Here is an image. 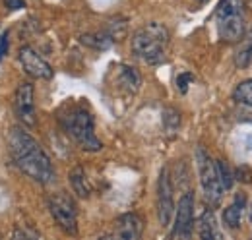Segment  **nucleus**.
Masks as SVG:
<instances>
[{
	"label": "nucleus",
	"mask_w": 252,
	"mask_h": 240,
	"mask_svg": "<svg viewBox=\"0 0 252 240\" xmlns=\"http://www.w3.org/2000/svg\"><path fill=\"white\" fill-rule=\"evenodd\" d=\"M10 155L16 167L32 180L39 184H53L57 180V171L39 142L24 128H12L8 136Z\"/></svg>",
	"instance_id": "obj_1"
},
{
	"label": "nucleus",
	"mask_w": 252,
	"mask_h": 240,
	"mask_svg": "<svg viewBox=\"0 0 252 240\" xmlns=\"http://www.w3.org/2000/svg\"><path fill=\"white\" fill-rule=\"evenodd\" d=\"M169 47V30L163 24H148L132 37V53L146 64H161Z\"/></svg>",
	"instance_id": "obj_2"
},
{
	"label": "nucleus",
	"mask_w": 252,
	"mask_h": 240,
	"mask_svg": "<svg viewBox=\"0 0 252 240\" xmlns=\"http://www.w3.org/2000/svg\"><path fill=\"white\" fill-rule=\"evenodd\" d=\"M61 124L64 130L72 136V140L86 151H101L103 144L95 136V122L94 115L86 107H70L63 117Z\"/></svg>",
	"instance_id": "obj_3"
},
{
	"label": "nucleus",
	"mask_w": 252,
	"mask_h": 240,
	"mask_svg": "<svg viewBox=\"0 0 252 240\" xmlns=\"http://www.w3.org/2000/svg\"><path fill=\"white\" fill-rule=\"evenodd\" d=\"M216 24L220 39L227 43L243 41L247 33V18L243 0H221L216 8Z\"/></svg>",
	"instance_id": "obj_4"
},
{
	"label": "nucleus",
	"mask_w": 252,
	"mask_h": 240,
	"mask_svg": "<svg viewBox=\"0 0 252 240\" xmlns=\"http://www.w3.org/2000/svg\"><path fill=\"white\" fill-rule=\"evenodd\" d=\"M196 169H198L200 184H202V190H204V196H206L208 204L210 206H220L225 190L221 186L218 163L210 157V153L204 150L202 146L196 148Z\"/></svg>",
	"instance_id": "obj_5"
},
{
	"label": "nucleus",
	"mask_w": 252,
	"mask_h": 240,
	"mask_svg": "<svg viewBox=\"0 0 252 240\" xmlns=\"http://www.w3.org/2000/svg\"><path fill=\"white\" fill-rule=\"evenodd\" d=\"M49 211L55 219V223L63 229L66 235H78V211L76 204L66 194H55L49 198Z\"/></svg>",
	"instance_id": "obj_6"
},
{
	"label": "nucleus",
	"mask_w": 252,
	"mask_h": 240,
	"mask_svg": "<svg viewBox=\"0 0 252 240\" xmlns=\"http://www.w3.org/2000/svg\"><path fill=\"white\" fill-rule=\"evenodd\" d=\"M175 225L171 231L173 239H190L194 229V196L187 192L181 196L179 204L175 206Z\"/></svg>",
	"instance_id": "obj_7"
},
{
	"label": "nucleus",
	"mask_w": 252,
	"mask_h": 240,
	"mask_svg": "<svg viewBox=\"0 0 252 240\" xmlns=\"http://www.w3.org/2000/svg\"><path fill=\"white\" fill-rule=\"evenodd\" d=\"M14 111L16 117L22 120L26 126H35L37 115H35V90L30 82H24L18 86L14 93Z\"/></svg>",
	"instance_id": "obj_8"
},
{
	"label": "nucleus",
	"mask_w": 252,
	"mask_h": 240,
	"mask_svg": "<svg viewBox=\"0 0 252 240\" xmlns=\"http://www.w3.org/2000/svg\"><path fill=\"white\" fill-rule=\"evenodd\" d=\"M175 213V202H173V186L169 179L167 167L161 169V175L158 180V215L161 227H169Z\"/></svg>",
	"instance_id": "obj_9"
},
{
	"label": "nucleus",
	"mask_w": 252,
	"mask_h": 240,
	"mask_svg": "<svg viewBox=\"0 0 252 240\" xmlns=\"http://www.w3.org/2000/svg\"><path fill=\"white\" fill-rule=\"evenodd\" d=\"M18 59H20V64H22L24 72L28 76L35 78V80H51L53 74H55L51 64L45 59H41L32 47H22Z\"/></svg>",
	"instance_id": "obj_10"
},
{
	"label": "nucleus",
	"mask_w": 252,
	"mask_h": 240,
	"mask_svg": "<svg viewBox=\"0 0 252 240\" xmlns=\"http://www.w3.org/2000/svg\"><path fill=\"white\" fill-rule=\"evenodd\" d=\"M144 233V221L136 213H125L115 221V237L125 240H138Z\"/></svg>",
	"instance_id": "obj_11"
},
{
	"label": "nucleus",
	"mask_w": 252,
	"mask_h": 240,
	"mask_svg": "<svg viewBox=\"0 0 252 240\" xmlns=\"http://www.w3.org/2000/svg\"><path fill=\"white\" fill-rule=\"evenodd\" d=\"M245 210H247V198H245V194H237L233 204L223 210V225L227 229L237 231L241 227V219H243Z\"/></svg>",
	"instance_id": "obj_12"
},
{
	"label": "nucleus",
	"mask_w": 252,
	"mask_h": 240,
	"mask_svg": "<svg viewBox=\"0 0 252 240\" xmlns=\"http://www.w3.org/2000/svg\"><path fill=\"white\" fill-rule=\"evenodd\" d=\"M68 180H70V186L74 190L76 196L80 198H88L92 194V188H90V182H88V177H86V171L82 167H74L68 175Z\"/></svg>",
	"instance_id": "obj_13"
},
{
	"label": "nucleus",
	"mask_w": 252,
	"mask_h": 240,
	"mask_svg": "<svg viewBox=\"0 0 252 240\" xmlns=\"http://www.w3.org/2000/svg\"><path fill=\"white\" fill-rule=\"evenodd\" d=\"M200 237L206 240L221 239L220 227H218V219L212 210H206L200 217Z\"/></svg>",
	"instance_id": "obj_14"
},
{
	"label": "nucleus",
	"mask_w": 252,
	"mask_h": 240,
	"mask_svg": "<svg viewBox=\"0 0 252 240\" xmlns=\"http://www.w3.org/2000/svg\"><path fill=\"white\" fill-rule=\"evenodd\" d=\"M115 41H117V35H115L113 31H99V33H92V35H84V37H82V43H84V45L99 49V51L109 49Z\"/></svg>",
	"instance_id": "obj_15"
},
{
	"label": "nucleus",
	"mask_w": 252,
	"mask_h": 240,
	"mask_svg": "<svg viewBox=\"0 0 252 240\" xmlns=\"http://www.w3.org/2000/svg\"><path fill=\"white\" fill-rule=\"evenodd\" d=\"M245 45L241 47V51L237 53V66L239 68H247L252 60V30L249 33H245Z\"/></svg>",
	"instance_id": "obj_16"
},
{
	"label": "nucleus",
	"mask_w": 252,
	"mask_h": 240,
	"mask_svg": "<svg viewBox=\"0 0 252 240\" xmlns=\"http://www.w3.org/2000/svg\"><path fill=\"white\" fill-rule=\"evenodd\" d=\"M233 99L243 103V105H247V107H252V80L241 82L233 91Z\"/></svg>",
	"instance_id": "obj_17"
},
{
	"label": "nucleus",
	"mask_w": 252,
	"mask_h": 240,
	"mask_svg": "<svg viewBox=\"0 0 252 240\" xmlns=\"http://www.w3.org/2000/svg\"><path fill=\"white\" fill-rule=\"evenodd\" d=\"M218 163V173H220V180L223 190H231L233 188V182H235V173L231 171V167L225 163V161H216Z\"/></svg>",
	"instance_id": "obj_18"
},
{
	"label": "nucleus",
	"mask_w": 252,
	"mask_h": 240,
	"mask_svg": "<svg viewBox=\"0 0 252 240\" xmlns=\"http://www.w3.org/2000/svg\"><path fill=\"white\" fill-rule=\"evenodd\" d=\"M190 80H192V74H183V76H179V80H177V88H179V91L181 93H187V90H189V84Z\"/></svg>",
	"instance_id": "obj_19"
},
{
	"label": "nucleus",
	"mask_w": 252,
	"mask_h": 240,
	"mask_svg": "<svg viewBox=\"0 0 252 240\" xmlns=\"http://www.w3.org/2000/svg\"><path fill=\"white\" fill-rule=\"evenodd\" d=\"M8 33H2L0 35V60L4 59L6 55H8Z\"/></svg>",
	"instance_id": "obj_20"
},
{
	"label": "nucleus",
	"mask_w": 252,
	"mask_h": 240,
	"mask_svg": "<svg viewBox=\"0 0 252 240\" xmlns=\"http://www.w3.org/2000/svg\"><path fill=\"white\" fill-rule=\"evenodd\" d=\"M4 4H6V8H10V10H20V8L26 6L24 0H4Z\"/></svg>",
	"instance_id": "obj_21"
},
{
	"label": "nucleus",
	"mask_w": 252,
	"mask_h": 240,
	"mask_svg": "<svg viewBox=\"0 0 252 240\" xmlns=\"http://www.w3.org/2000/svg\"><path fill=\"white\" fill-rule=\"evenodd\" d=\"M249 219H251V223H252V206H251V210H249Z\"/></svg>",
	"instance_id": "obj_22"
},
{
	"label": "nucleus",
	"mask_w": 252,
	"mask_h": 240,
	"mask_svg": "<svg viewBox=\"0 0 252 240\" xmlns=\"http://www.w3.org/2000/svg\"><path fill=\"white\" fill-rule=\"evenodd\" d=\"M198 2H202V4H206V2H208V0H198Z\"/></svg>",
	"instance_id": "obj_23"
}]
</instances>
